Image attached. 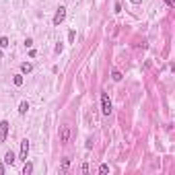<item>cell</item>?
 <instances>
[{
    "label": "cell",
    "mask_w": 175,
    "mask_h": 175,
    "mask_svg": "<svg viewBox=\"0 0 175 175\" xmlns=\"http://www.w3.org/2000/svg\"><path fill=\"white\" fill-rule=\"evenodd\" d=\"M113 10H115V12H120V10H122V4H120V2H115V4H113Z\"/></svg>",
    "instance_id": "17"
},
{
    "label": "cell",
    "mask_w": 175,
    "mask_h": 175,
    "mask_svg": "<svg viewBox=\"0 0 175 175\" xmlns=\"http://www.w3.org/2000/svg\"><path fill=\"white\" fill-rule=\"evenodd\" d=\"M31 70H33V64H31V62H23V64H21V72H23V74H29Z\"/></svg>",
    "instance_id": "7"
},
{
    "label": "cell",
    "mask_w": 175,
    "mask_h": 175,
    "mask_svg": "<svg viewBox=\"0 0 175 175\" xmlns=\"http://www.w3.org/2000/svg\"><path fill=\"white\" fill-rule=\"evenodd\" d=\"M62 50H64V45H62V41H58V43H56V54H62Z\"/></svg>",
    "instance_id": "14"
},
{
    "label": "cell",
    "mask_w": 175,
    "mask_h": 175,
    "mask_svg": "<svg viewBox=\"0 0 175 175\" xmlns=\"http://www.w3.org/2000/svg\"><path fill=\"white\" fill-rule=\"evenodd\" d=\"M101 111H103V115L111 113V101H109V95H107V93L101 95Z\"/></svg>",
    "instance_id": "1"
},
{
    "label": "cell",
    "mask_w": 175,
    "mask_h": 175,
    "mask_svg": "<svg viewBox=\"0 0 175 175\" xmlns=\"http://www.w3.org/2000/svg\"><path fill=\"white\" fill-rule=\"evenodd\" d=\"M68 167H70V159L66 157V159H62V167H60V171L64 173V171H68Z\"/></svg>",
    "instance_id": "10"
},
{
    "label": "cell",
    "mask_w": 175,
    "mask_h": 175,
    "mask_svg": "<svg viewBox=\"0 0 175 175\" xmlns=\"http://www.w3.org/2000/svg\"><path fill=\"white\" fill-rule=\"evenodd\" d=\"M27 155H29V140H21V150H19V159L27 161Z\"/></svg>",
    "instance_id": "3"
},
{
    "label": "cell",
    "mask_w": 175,
    "mask_h": 175,
    "mask_svg": "<svg viewBox=\"0 0 175 175\" xmlns=\"http://www.w3.org/2000/svg\"><path fill=\"white\" fill-rule=\"evenodd\" d=\"M8 37H0V48H2V50H4V48H8Z\"/></svg>",
    "instance_id": "13"
},
{
    "label": "cell",
    "mask_w": 175,
    "mask_h": 175,
    "mask_svg": "<svg viewBox=\"0 0 175 175\" xmlns=\"http://www.w3.org/2000/svg\"><path fill=\"white\" fill-rule=\"evenodd\" d=\"M12 82H15L17 87H21V85H23V74H17L15 78H12Z\"/></svg>",
    "instance_id": "12"
},
{
    "label": "cell",
    "mask_w": 175,
    "mask_h": 175,
    "mask_svg": "<svg viewBox=\"0 0 175 175\" xmlns=\"http://www.w3.org/2000/svg\"><path fill=\"white\" fill-rule=\"evenodd\" d=\"M15 161H17L15 152H12V150H6V155H4V165H15Z\"/></svg>",
    "instance_id": "6"
},
{
    "label": "cell",
    "mask_w": 175,
    "mask_h": 175,
    "mask_svg": "<svg viewBox=\"0 0 175 175\" xmlns=\"http://www.w3.org/2000/svg\"><path fill=\"white\" fill-rule=\"evenodd\" d=\"M68 140H70V126H62L60 128V142L66 144Z\"/></svg>",
    "instance_id": "4"
},
{
    "label": "cell",
    "mask_w": 175,
    "mask_h": 175,
    "mask_svg": "<svg viewBox=\"0 0 175 175\" xmlns=\"http://www.w3.org/2000/svg\"><path fill=\"white\" fill-rule=\"evenodd\" d=\"M111 78H113L115 82H120V80H122V72H120V70H111Z\"/></svg>",
    "instance_id": "11"
},
{
    "label": "cell",
    "mask_w": 175,
    "mask_h": 175,
    "mask_svg": "<svg viewBox=\"0 0 175 175\" xmlns=\"http://www.w3.org/2000/svg\"><path fill=\"white\" fill-rule=\"evenodd\" d=\"M132 4H140V2H142V0H130Z\"/></svg>",
    "instance_id": "21"
},
{
    "label": "cell",
    "mask_w": 175,
    "mask_h": 175,
    "mask_svg": "<svg viewBox=\"0 0 175 175\" xmlns=\"http://www.w3.org/2000/svg\"><path fill=\"white\" fill-rule=\"evenodd\" d=\"M107 171H109V165H105V163H103V165L99 167V173H107Z\"/></svg>",
    "instance_id": "15"
},
{
    "label": "cell",
    "mask_w": 175,
    "mask_h": 175,
    "mask_svg": "<svg viewBox=\"0 0 175 175\" xmlns=\"http://www.w3.org/2000/svg\"><path fill=\"white\" fill-rule=\"evenodd\" d=\"M25 45H27V48H31V45H33V39H31V37H27V39H25Z\"/></svg>",
    "instance_id": "18"
},
{
    "label": "cell",
    "mask_w": 175,
    "mask_h": 175,
    "mask_svg": "<svg viewBox=\"0 0 175 175\" xmlns=\"http://www.w3.org/2000/svg\"><path fill=\"white\" fill-rule=\"evenodd\" d=\"M64 19H66V6H60V8L56 10V15H54V19H52V23H54V25L58 27Z\"/></svg>",
    "instance_id": "2"
},
{
    "label": "cell",
    "mask_w": 175,
    "mask_h": 175,
    "mask_svg": "<svg viewBox=\"0 0 175 175\" xmlns=\"http://www.w3.org/2000/svg\"><path fill=\"white\" fill-rule=\"evenodd\" d=\"M74 37H76V33H74V31H70V33H68V41H74Z\"/></svg>",
    "instance_id": "16"
},
{
    "label": "cell",
    "mask_w": 175,
    "mask_h": 175,
    "mask_svg": "<svg viewBox=\"0 0 175 175\" xmlns=\"http://www.w3.org/2000/svg\"><path fill=\"white\" fill-rule=\"evenodd\" d=\"M165 4H167V6H171V8H173V6H175V0H165Z\"/></svg>",
    "instance_id": "19"
},
{
    "label": "cell",
    "mask_w": 175,
    "mask_h": 175,
    "mask_svg": "<svg viewBox=\"0 0 175 175\" xmlns=\"http://www.w3.org/2000/svg\"><path fill=\"white\" fill-rule=\"evenodd\" d=\"M31 173H33V165L25 161V165H23V175H31Z\"/></svg>",
    "instance_id": "9"
},
{
    "label": "cell",
    "mask_w": 175,
    "mask_h": 175,
    "mask_svg": "<svg viewBox=\"0 0 175 175\" xmlns=\"http://www.w3.org/2000/svg\"><path fill=\"white\" fill-rule=\"evenodd\" d=\"M4 173V165H2V163H0V175Z\"/></svg>",
    "instance_id": "20"
},
{
    "label": "cell",
    "mask_w": 175,
    "mask_h": 175,
    "mask_svg": "<svg viewBox=\"0 0 175 175\" xmlns=\"http://www.w3.org/2000/svg\"><path fill=\"white\" fill-rule=\"evenodd\" d=\"M6 136H8V122L2 120L0 122V142H4Z\"/></svg>",
    "instance_id": "5"
},
{
    "label": "cell",
    "mask_w": 175,
    "mask_h": 175,
    "mask_svg": "<svg viewBox=\"0 0 175 175\" xmlns=\"http://www.w3.org/2000/svg\"><path fill=\"white\" fill-rule=\"evenodd\" d=\"M27 111H29V103H27V101H21V105H19V113H21V115H25Z\"/></svg>",
    "instance_id": "8"
}]
</instances>
